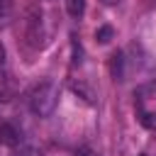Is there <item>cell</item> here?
I'll use <instances>...</instances> for the list:
<instances>
[{
  "label": "cell",
  "mask_w": 156,
  "mask_h": 156,
  "mask_svg": "<svg viewBox=\"0 0 156 156\" xmlns=\"http://www.w3.org/2000/svg\"><path fill=\"white\" fill-rule=\"evenodd\" d=\"M105 2H117V0H105Z\"/></svg>",
  "instance_id": "cell-13"
},
{
  "label": "cell",
  "mask_w": 156,
  "mask_h": 156,
  "mask_svg": "<svg viewBox=\"0 0 156 156\" xmlns=\"http://www.w3.org/2000/svg\"><path fill=\"white\" fill-rule=\"evenodd\" d=\"M71 46H73V66H80L83 63V46H80V41H78L76 34L71 37Z\"/></svg>",
  "instance_id": "cell-9"
},
{
  "label": "cell",
  "mask_w": 156,
  "mask_h": 156,
  "mask_svg": "<svg viewBox=\"0 0 156 156\" xmlns=\"http://www.w3.org/2000/svg\"><path fill=\"white\" fill-rule=\"evenodd\" d=\"M20 132L12 127V124H7V122H2L0 124V144H5V146H17L20 144Z\"/></svg>",
  "instance_id": "cell-3"
},
{
  "label": "cell",
  "mask_w": 156,
  "mask_h": 156,
  "mask_svg": "<svg viewBox=\"0 0 156 156\" xmlns=\"http://www.w3.org/2000/svg\"><path fill=\"white\" fill-rule=\"evenodd\" d=\"M58 102V88L54 80H39L29 93V107L37 117H49L56 110Z\"/></svg>",
  "instance_id": "cell-1"
},
{
  "label": "cell",
  "mask_w": 156,
  "mask_h": 156,
  "mask_svg": "<svg viewBox=\"0 0 156 156\" xmlns=\"http://www.w3.org/2000/svg\"><path fill=\"white\" fill-rule=\"evenodd\" d=\"M66 12L73 20H80L83 12H85V0H66Z\"/></svg>",
  "instance_id": "cell-6"
},
{
  "label": "cell",
  "mask_w": 156,
  "mask_h": 156,
  "mask_svg": "<svg viewBox=\"0 0 156 156\" xmlns=\"http://www.w3.org/2000/svg\"><path fill=\"white\" fill-rule=\"evenodd\" d=\"M139 122L146 129H156V110H139Z\"/></svg>",
  "instance_id": "cell-7"
},
{
  "label": "cell",
  "mask_w": 156,
  "mask_h": 156,
  "mask_svg": "<svg viewBox=\"0 0 156 156\" xmlns=\"http://www.w3.org/2000/svg\"><path fill=\"white\" fill-rule=\"evenodd\" d=\"M24 24H27V39H29L32 44H39V39H41V12H39L37 7H32V10L27 12Z\"/></svg>",
  "instance_id": "cell-2"
},
{
  "label": "cell",
  "mask_w": 156,
  "mask_h": 156,
  "mask_svg": "<svg viewBox=\"0 0 156 156\" xmlns=\"http://www.w3.org/2000/svg\"><path fill=\"white\" fill-rule=\"evenodd\" d=\"M110 73L115 80H124V54L122 51H115L110 56Z\"/></svg>",
  "instance_id": "cell-4"
},
{
  "label": "cell",
  "mask_w": 156,
  "mask_h": 156,
  "mask_svg": "<svg viewBox=\"0 0 156 156\" xmlns=\"http://www.w3.org/2000/svg\"><path fill=\"white\" fill-rule=\"evenodd\" d=\"M71 88H73L76 93H80V95H83V98H85L88 102H93V93H90V90H88V88H85L83 83H71Z\"/></svg>",
  "instance_id": "cell-11"
},
{
  "label": "cell",
  "mask_w": 156,
  "mask_h": 156,
  "mask_svg": "<svg viewBox=\"0 0 156 156\" xmlns=\"http://www.w3.org/2000/svg\"><path fill=\"white\" fill-rule=\"evenodd\" d=\"M141 156H146V154H141Z\"/></svg>",
  "instance_id": "cell-14"
},
{
  "label": "cell",
  "mask_w": 156,
  "mask_h": 156,
  "mask_svg": "<svg viewBox=\"0 0 156 156\" xmlns=\"http://www.w3.org/2000/svg\"><path fill=\"white\" fill-rule=\"evenodd\" d=\"M7 98V73H5V46L0 41V100Z\"/></svg>",
  "instance_id": "cell-5"
},
{
  "label": "cell",
  "mask_w": 156,
  "mask_h": 156,
  "mask_svg": "<svg viewBox=\"0 0 156 156\" xmlns=\"http://www.w3.org/2000/svg\"><path fill=\"white\" fill-rule=\"evenodd\" d=\"M112 34H115V29H112L110 24H102V27H98V32H95V39H98L100 44H107V41L112 39Z\"/></svg>",
  "instance_id": "cell-8"
},
{
  "label": "cell",
  "mask_w": 156,
  "mask_h": 156,
  "mask_svg": "<svg viewBox=\"0 0 156 156\" xmlns=\"http://www.w3.org/2000/svg\"><path fill=\"white\" fill-rule=\"evenodd\" d=\"M10 12H12V2L10 0H0V24H7Z\"/></svg>",
  "instance_id": "cell-10"
},
{
  "label": "cell",
  "mask_w": 156,
  "mask_h": 156,
  "mask_svg": "<svg viewBox=\"0 0 156 156\" xmlns=\"http://www.w3.org/2000/svg\"><path fill=\"white\" fill-rule=\"evenodd\" d=\"M76 156H98L93 149H88V146H80L78 151H76Z\"/></svg>",
  "instance_id": "cell-12"
}]
</instances>
